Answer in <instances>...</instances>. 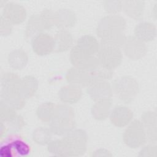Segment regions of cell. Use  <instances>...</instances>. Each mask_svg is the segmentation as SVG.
<instances>
[{
    "mask_svg": "<svg viewBox=\"0 0 157 157\" xmlns=\"http://www.w3.org/2000/svg\"><path fill=\"white\" fill-rule=\"evenodd\" d=\"M134 33L135 37L144 42H150L156 37V27L150 22L142 21L136 26Z\"/></svg>",
    "mask_w": 157,
    "mask_h": 157,
    "instance_id": "cell-19",
    "label": "cell"
},
{
    "mask_svg": "<svg viewBox=\"0 0 157 157\" xmlns=\"http://www.w3.org/2000/svg\"><path fill=\"white\" fill-rule=\"evenodd\" d=\"M21 78L15 73L7 72L1 75V90L6 91H18Z\"/></svg>",
    "mask_w": 157,
    "mask_h": 157,
    "instance_id": "cell-26",
    "label": "cell"
},
{
    "mask_svg": "<svg viewBox=\"0 0 157 157\" xmlns=\"http://www.w3.org/2000/svg\"><path fill=\"white\" fill-rule=\"evenodd\" d=\"M1 101L15 110H18L23 108L26 103V99L21 96L18 91L1 90Z\"/></svg>",
    "mask_w": 157,
    "mask_h": 157,
    "instance_id": "cell-20",
    "label": "cell"
},
{
    "mask_svg": "<svg viewBox=\"0 0 157 157\" xmlns=\"http://www.w3.org/2000/svg\"><path fill=\"white\" fill-rule=\"evenodd\" d=\"M74 111L67 104L55 105L53 117L50 122V129L52 134L63 136L75 129Z\"/></svg>",
    "mask_w": 157,
    "mask_h": 157,
    "instance_id": "cell-2",
    "label": "cell"
},
{
    "mask_svg": "<svg viewBox=\"0 0 157 157\" xmlns=\"http://www.w3.org/2000/svg\"><path fill=\"white\" fill-rule=\"evenodd\" d=\"M133 118L132 110L124 105H117L110 113V120L115 126L122 128L129 124Z\"/></svg>",
    "mask_w": 157,
    "mask_h": 157,
    "instance_id": "cell-13",
    "label": "cell"
},
{
    "mask_svg": "<svg viewBox=\"0 0 157 157\" xmlns=\"http://www.w3.org/2000/svg\"><path fill=\"white\" fill-rule=\"evenodd\" d=\"M145 7L144 1L128 0L123 1L122 9L125 13L131 18L140 20L143 18Z\"/></svg>",
    "mask_w": 157,
    "mask_h": 157,
    "instance_id": "cell-21",
    "label": "cell"
},
{
    "mask_svg": "<svg viewBox=\"0 0 157 157\" xmlns=\"http://www.w3.org/2000/svg\"><path fill=\"white\" fill-rule=\"evenodd\" d=\"M122 47L126 56L133 60L143 58L147 52L145 43L134 36L126 37Z\"/></svg>",
    "mask_w": 157,
    "mask_h": 157,
    "instance_id": "cell-9",
    "label": "cell"
},
{
    "mask_svg": "<svg viewBox=\"0 0 157 157\" xmlns=\"http://www.w3.org/2000/svg\"><path fill=\"white\" fill-rule=\"evenodd\" d=\"M82 96L81 88L69 84L61 88L58 92L59 99L64 104H71L77 102Z\"/></svg>",
    "mask_w": 157,
    "mask_h": 157,
    "instance_id": "cell-18",
    "label": "cell"
},
{
    "mask_svg": "<svg viewBox=\"0 0 157 157\" xmlns=\"http://www.w3.org/2000/svg\"><path fill=\"white\" fill-rule=\"evenodd\" d=\"M75 45L82 51L91 55H95L99 50L100 45L94 36L85 34L77 40Z\"/></svg>",
    "mask_w": 157,
    "mask_h": 157,
    "instance_id": "cell-23",
    "label": "cell"
},
{
    "mask_svg": "<svg viewBox=\"0 0 157 157\" xmlns=\"http://www.w3.org/2000/svg\"><path fill=\"white\" fill-rule=\"evenodd\" d=\"M92 156H112V155L108 150L103 148H100L93 153Z\"/></svg>",
    "mask_w": 157,
    "mask_h": 157,
    "instance_id": "cell-38",
    "label": "cell"
},
{
    "mask_svg": "<svg viewBox=\"0 0 157 157\" xmlns=\"http://www.w3.org/2000/svg\"><path fill=\"white\" fill-rule=\"evenodd\" d=\"M126 23L124 18L117 14H109L102 18L96 28L100 43L122 47L126 36L124 31Z\"/></svg>",
    "mask_w": 157,
    "mask_h": 157,
    "instance_id": "cell-1",
    "label": "cell"
},
{
    "mask_svg": "<svg viewBox=\"0 0 157 157\" xmlns=\"http://www.w3.org/2000/svg\"><path fill=\"white\" fill-rule=\"evenodd\" d=\"M89 72L91 78V83L96 82L108 81L112 78L113 75V70L104 67L100 64Z\"/></svg>",
    "mask_w": 157,
    "mask_h": 157,
    "instance_id": "cell-27",
    "label": "cell"
},
{
    "mask_svg": "<svg viewBox=\"0 0 157 157\" xmlns=\"http://www.w3.org/2000/svg\"><path fill=\"white\" fill-rule=\"evenodd\" d=\"M147 140L146 135L140 121H131L123 134V141L129 147L136 148L142 146Z\"/></svg>",
    "mask_w": 157,
    "mask_h": 157,
    "instance_id": "cell-7",
    "label": "cell"
},
{
    "mask_svg": "<svg viewBox=\"0 0 157 157\" xmlns=\"http://www.w3.org/2000/svg\"><path fill=\"white\" fill-rule=\"evenodd\" d=\"M2 15L13 25H18L25 21L26 17V10L22 5L10 2L4 6Z\"/></svg>",
    "mask_w": 157,
    "mask_h": 157,
    "instance_id": "cell-11",
    "label": "cell"
},
{
    "mask_svg": "<svg viewBox=\"0 0 157 157\" xmlns=\"http://www.w3.org/2000/svg\"><path fill=\"white\" fill-rule=\"evenodd\" d=\"M103 3L105 10L111 15L117 14L122 9L123 1H105Z\"/></svg>",
    "mask_w": 157,
    "mask_h": 157,
    "instance_id": "cell-34",
    "label": "cell"
},
{
    "mask_svg": "<svg viewBox=\"0 0 157 157\" xmlns=\"http://www.w3.org/2000/svg\"><path fill=\"white\" fill-rule=\"evenodd\" d=\"M52 132L50 128L38 127L32 134V139L34 142L40 145H47L52 139Z\"/></svg>",
    "mask_w": 157,
    "mask_h": 157,
    "instance_id": "cell-29",
    "label": "cell"
},
{
    "mask_svg": "<svg viewBox=\"0 0 157 157\" xmlns=\"http://www.w3.org/2000/svg\"><path fill=\"white\" fill-rule=\"evenodd\" d=\"M7 60L9 66L16 70L23 69L28 61V56L22 49H16L9 53Z\"/></svg>",
    "mask_w": 157,
    "mask_h": 157,
    "instance_id": "cell-24",
    "label": "cell"
},
{
    "mask_svg": "<svg viewBox=\"0 0 157 157\" xmlns=\"http://www.w3.org/2000/svg\"><path fill=\"white\" fill-rule=\"evenodd\" d=\"M31 41L33 50L37 55H47L54 50L53 37L47 33H41L34 36Z\"/></svg>",
    "mask_w": 157,
    "mask_h": 157,
    "instance_id": "cell-10",
    "label": "cell"
},
{
    "mask_svg": "<svg viewBox=\"0 0 157 157\" xmlns=\"http://www.w3.org/2000/svg\"><path fill=\"white\" fill-rule=\"evenodd\" d=\"M13 25L6 20L2 15L1 16L0 21V33L1 36H6L11 34Z\"/></svg>",
    "mask_w": 157,
    "mask_h": 157,
    "instance_id": "cell-35",
    "label": "cell"
},
{
    "mask_svg": "<svg viewBox=\"0 0 157 157\" xmlns=\"http://www.w3.org/2000/svg\"><path fill=\"white\" fill-rule=\"evenodd\" d=\"M38 81L33 75H26L21 78L18 91L25 99L33 97L38 88Z\"/></svg>",
    "mask_w": 157,
    "mask_h": 157,
    "instance_id": "cell-22",
    "label": "cell"
},
{
    "mask_svg": "<svg viewBox=\"0 0 157 157\" xmlns=\"http://www.w3.org/2000/svg\"><path fill=\"white\" fill-rule=\"evenodd\" d=\"M69 59L74 67L87 72L93 71L99 64L96 56L91 55L82 51L76 45L72 48Z\"/></svg>",
    "mask_w": 157,
    "mask_h": 157,
    "instance_id": "cell-8",
    "label": "cell"
},
{
    "mask_svg": "<svg viewBox=\"0 0 157 157\" xmlns=\"http://www.w3.org/2000/svg\"><path fill=\"white\" fill-rule=\"evenodd\" d=\"M139 156H156L157 148L156 145H148L145 146L140 151Z\"/></svg>",
    "mask_w": 157,
    "mask_h": 157,
    "instance_id": "cell-36",
    "label": "cell"
},
{
    "mask_svg": "<svg viewBox=\"0 0 157 157\" xmlns=\"http://www.w3.org/2000/svg\"><path fill=\"white\" fill-rule=\"evenodd\" d=\"M66 79L69 84L80 88L88 87L91 83L90 72L74 66L67 71Z\"/></svg>",
    "mask_w": 157,
    "mask_h": 157,
    "instance_id": "cell-14",
    "label": "cell"
},
{
    "mask_svg": "<svg viewBox=\"0 0 157 157\" xmlns=\"http://www.w3.org/2000/svg\"><path fill=\"white\" fill-rule=\"evenodd\" d=\"M9 145H10L12 151H15L21 156H26L30 151L29 145L26 142L20 140H13L11 142Z\"/></svg>",
    "mask_w": 157,
    "mask_h": 157,
    "instance_id": "cell-33",
    "label": "cell"
},
{
    "mask_svg": "<svg viewBox=\"0 0 157 157\" xmlns=\"http://www.w3.org/2000/svg\"><path fill=\"white\" fill-rule=\"evenodd\" d=\"M140 122L145 132L146 138L151 142H156V113L155 111H146L141 116Z\"/></svg>",
    "mask_w": 157,
    "mask_h": 157,
    "instance_id": "cell-15",
    "label": "cell"
},
{
    "mask_svg": "<svg viewBox=\"0 0 157 157\" xmlns=\"http://www.w3.org/2000/svg\"><path fill=\"white\" fill-rule=\"evenodd\" d=\"M7 134V129L4 123L1 121L0 125V139L1 140L6 136Z\"/></svg>",
    "mask_w": 157,
    "mask_h": 157,
    "instance_id": "cell-39",
    "label": "cell"
},
{
    "mask_svg": "<svg viewBox=\"0 0 157 157\" xmlns=\"http://www.w3.org/2000/svg\"><path fill=\"white\" fill-rule=\"evenodd\" d=\"M4 123V122H3ZM7 129V134H15L25 126V120L20 115H17L12 120L4 123Z\"/></svg>",
    "mask_w": 157,
    "mask_h": 157,
    "instance_id": "cell-30",
    "label": "cell"
},
{
    "mask_svg": "<svg viewBox=\"0 0 157 157\" xmlns=\"http://www.w3.org/2000/svg\"><path fill=\"white\" fill-rule=\"evenodd\" d=\"M55 104L52 102H46L40 104L36 110L37 118L44 123H50L53 115Z\"/></svg>",
    "mask_w": 157,
    "mask_h": 157,
    "instance_id": "cell-28",
    "label": "cell"
},
{
    "mask_svg": "<svg viewBox=\"0 0 157 157\" xmlns=\"http://www.w3.org/2000/svg\"><path fill=\"white\" fill-rule=\"evenodd\" d=\"M87 93L94 101L111 99L113 94L112 85L107 82H96L87 87Z\"/></svg>",
    "mask_w": 157,
    "mask_h": 157,
    "instance_id": "cell-12",
    "label": "cell"
},
{
    "mask_svg": "<svg viewBox=\"0 0 157 157\" xmlns=\"http://www.w3.org/2000/svg\"><path fill=\"white\" fill-rule=\"evenodd\" d=\"M48 151L56 156H65L64 145L62 139L51 140L47 144Z\"/></svg>",
    "mask_w": 157,
    "mask_h": 157,
    "instance_id": "cell-32",
    "label": "cell"
},
{
    "mask_svg": "<svg viewBox=\"0 0 157 157\" xmlns=\"http://www.w3.org/2000/svg\"><path fill=\"white\" fill-rule=\"evenodd\" d=\"M54 13L52 9H45L39 14L32 15L26 24L25 32L26 39L31 40L36 35L55 26Z\"/></svg>",
    "mask_w": 157,
    "mask_h": 157,
    "instance_id": "cell-3",
    "label": "cell"
},
{
    "mask_svg": "<svg viewBox=\"0 0 157 157\" xmlns=\"http://www.w3.org/2000/svg\"><path fill=\"white\" fill-rule=\"evenodd\" d=\"M111 106V99L95 101L91 110L93 118L97 120L106 119L110 115Z\"/></svg>",
    "mask_w": 157,
    "mask_h": 157,
    "instance_id": "cell-25",
    "label": "cell"
},
{
    "mask_svg": "<svg viewBox=\"0 0 157 157\" xmlns=\"http://www.w3.org/2000/svg\"><path fill=\"white\" fill-rule=\"evenodd\" d=\"M64 145L65 156H79L86 150L88 136L82 129H74L61 139Z\"/></svg>",
    "mask_w": 157,
    "mask_h": 157,
    "instance_id": "cell-4",
    "label": "cell"
},
{
    "mask_svg": "<svg viewBox=\"0 0 157 157\" xmlns=\"http://www.w3.org/2000/svg\"><path fill=\"white\" fill-rule=\"evenodd\" d=\"M12 152V149L9 144L2 146L0 148V155L2 157H11Z\"/></svg>",
    "mask_w": 157,
    "mask_h": 157,
    "instance_id": "cell-37",
    "label": "cell"
},
{
    "mask_svg": "<svg viewBox=\"0 0 157 157\" xmlns=\"http://www.w3.org/2000/svg\"><path fill=\"white\" fill-rule=\"evenodd\" d=\"M55 26L61 29H66L74 26L77 17L74 11L68 9H59L55 12Z\"/></svg>",
    "mask_w": 157,
    "mask_h": 157,
    "instance_id": "cell-16",
    "label": "cell"
},
{
    "mask_svg": "<svg viewBox=\"0 0 157 157\" xmlns=\"http://www.w3.org/2000/svg\"><path fill=\"white\" fill-rule=\"evenodd\" d=\"M54 50L56 53L64 52L72 45L74 38L72 34L67 29L59 30L53 37Z\"/></svg>",
    "mask_w": 157,
    "mask_h": 157,
    "instance_id": "cell-17",
    "label": "cell"
},
{
    "mask_svg": "<svg viewBox=\"0 0 157 157\" xmlns=\"http://www.w3.org/2000/svg\"><path fill=\"white\" fill-rule=\"evenodd\" d=\"M15 109L4 104L0 101V119L1 121L4 123L9 122L12 120L17 115Z\"/></svg>",
    "mask_w": 157,
    "mask_h": 157,
    "instance_id": "cell-31",
    "label": "cell"
},
{
    "mask_svg": "<svg viewBox=\"0 0 157 157\" xmlns=\"http://www.w3.org/2000/svg\"><path fill=\"white\" fill-rule=\"evenodd\" d=\"M99 48L97 58L101 66L113 70L118 67L122 61V52L120 48L99 43Z\"/></svg>",
    "mask_w": 157,
    "mask_h": 157,
    "instance_id": "cell-6",
    "label": "cell"
},
{
    "mask_svg": "<svg viewBox=\"0 0 157 157\" xmlns=\"http://www.w3.org/2000/svg\"><path fill=\"white\" fill-rule=\"evenodd\" d=\"M113 93L124 103L133 101L139 91L137 81L131 76H121L115 78L112 83Z\"/></svg>",
    "mask_w": 157,
    "mask_h": 157,
    "instance_id": "cell-5",
    "label": "cell"
}]
</instances>
